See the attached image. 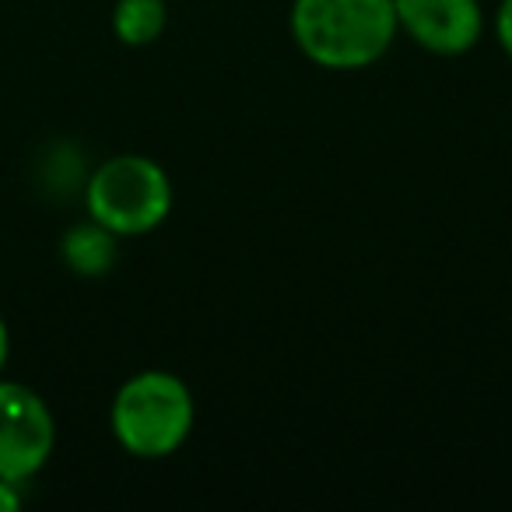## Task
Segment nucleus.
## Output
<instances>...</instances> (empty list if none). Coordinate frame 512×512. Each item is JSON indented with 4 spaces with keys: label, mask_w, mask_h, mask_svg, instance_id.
Segmentation results:
<instances>
[{
    "label": "nucleus",
    "mask_w": 512,
    "mask_h": 512,
    "mask_svg": "<svg viewBox=\"0 0 512 512\" xmlns=\"http://www.w3.org/2000/svg\"><path fill=\"white\" fill-rule=\"evenodd\" d=\"M57 421L32 386L0 379V477L25 484L50 463Z\"/></svg>",
    "instance_id": "obj_4"
},
{
    "label": "nucleus",
    "mask_w": 512,
    "mask_h": 512,
    "mask_svg": "<svg viewBox=\"0 0 512 512\" xmlns=\"http://www.w3.org/2000/svg\"><path fill=\"white\" fill-rule=\"evenodd\" d=\"M88 218L120 239L148 235L172 211V179L148 155H113L85 183Z\"/></svg>",
    "instance_id": "obj_3"
},
{
    "label": "nucleus",
    "mask_w": 512,
    "mask_h": 512,
    "mask_svg": "<svg viewBox=\"0 0 512 512\" xmlns=\"http://www.w3.org/2000/svg\"><path fill=\"white\" fill-rule=\"evenodd\" d=\"M120 253V235H113L99 221H81L71 225L60 239V260L71 267L78 278H102L116 267Z\"/></svg>",
    "instance_id": "obj_6"
},
{
    "label": "nucleus",
    "mask_w": 512,
    "mask_h": 512,
    "mask_svg": "<svg viewBox=\"0 0 512 512\" xmlns=\"http://www.w3.org/2000/svg\"><path fill=\"white\" fill-rule=\"evenodd\" d=\"M397 29L435 57L470 53L484 36L481 0H393Z\"/></svg>",
    "instance_id": "obj_5"
},
{
    "label": "nucleus",
    "mask_w": 512,
    "mask_h": 512,
    "mask_svg": "<svg viewBox=\"0 0 512 512\" xmlns=\"http://www.w3.org/2000/svg\"><path fill=\"white\" fill-rule=\"evenodd\" d=\"M393 0H295L292 39L323 71H365L397 39Z\"/></svg>",
    "instance_id": "obj_1"
},
{
    "label": "nucleus",
    "mask_w": 512,
    "mask_h": 512,
    "mask_svg": "<svg viewBox=\"0 0 512 512\" xmlns=\"http://www.w3.org/2000/svg\"><path fill=\"white\" fill-rule=\"evenodd\" d=\"M165 22V0H116L113 8V36L123 46H151L165 32Z\"/></svg>",
    "instance_id": "obj_7"
},
{
    "label": "nucleus",
    "mask_w": 512,
    "mask_h": 512,
    "mask_svg": "<svg viewBox=\"0 0 512 512\" xmlns=\"http://www.w3.org/2000/svg\"><path fill=\"white\" fill-rule=\"evenodd\" d=\"M193 393L176 372L144 369L134 372L116 390L109 407L113 439L137 460L172 456L193 432Z\"/></svg>",
    "instance_id": "obj_2"
},
{
    "label": "nucleus",
    "mask_w": 512,
    "mask_h": 512,
    "mask_svg": "<svg viewBox=\"0 0 512 512\" xmlns=\"http://www.w3.org/2000/svg\"><path fill=\"white\" fill-rule=\"evenodd\" d=\"M8 355H11V330H8V323H4V316H0V372L8 365Z\"/></svg>",
    "instance_id": "obj_10"
},
{
    "label": "nucleus",
    "mask_w": 512,
    "mask_h": 512,
    "mask_svg": "<svg viewBox=\"0 0 512 512\" xmlns=\"http://www.w3.org/2000/svg\"><path fill=\"white\" fill-rule=\"evenodd\" d=\"M495 39L505 50V57L512 60V0H498L495 8Z\"/></svg>",
    "instance_id": "obj_8"
},
{
    "label": "nucleus",
    "mask_w": 512,
    "mask_h": 512,
    "mask_svg": "<svg viewBox=\"0 0 512 512\" xmlns=\"http://www.w3.org/2000/svg\"><path fill=\"white\" fill-rule=\"evenodd\" d=\"M22 505V484H11L0 477V512H15Z\"/></svg>",
    "instance_id": "obj_9"
}]
</instances>
